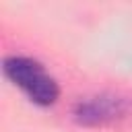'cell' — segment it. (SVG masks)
Masks as SVG:
<instances>
[{
	"label": "cell",
	"mask_w": 132,
	"mask_h": 132,
	"mask_svg": "<svg viewBox=\"0 0 132 132\" xmlns=\"http://www.w3.org/2000/svg\"><path fill=\"white\" fill-rule=\"evenodd\" d=\"M4 74L37 105H54L60 95L56 78L33 58L8 56L4 60Z\"/></svg>",
	"instance_id": "obj_1"
},
{
	"label": "cell",
	"mask_w": 132,
	"mask_h": 132,
	"mask_svg": "<svg viewBox=\"0 0 132 132\" xmlns=\"http://www.w3.org/2000/svg\"><path fill=\"white\" fill-rule=\"evenodd\" d=\"M132 113V101L120 95H95L76 103L74 120L82 126H111Z\"/></svg>",
	"instance_id": "obj_2"
}]
</instances>
